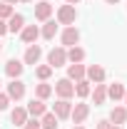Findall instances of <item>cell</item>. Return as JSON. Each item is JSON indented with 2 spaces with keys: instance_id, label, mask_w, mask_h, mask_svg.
Returning <instances> with one entry per match:
<instances>
[{
  "instance_id": "9c48e42d",
  "label": "cell",
  "mask_w": 127,
  "mask_h": 129,
  "mask_svg": "<svg viewBox=\"0 0 127 129\" xmlns=\"http://www.w3.org/2000/svg\"><path fill=\"white\" fill-rule=\"evenodd\" d=\"M50 15H52V5H50L48 0H40V3L35 5V17H37L40 22H45V20H50Z\"/></svg>"
},
{
  "instance_id": "277c9868",
  "label": "cell",
  "mask_w": 127,
  "mask_h": 129,
  "mask_svg": "<svg viewBox=\"0 0 127 129\" xmlns=\"http://www.w3.org/2000/svg\"><path fill=\"white\" fill-rule=\"evenodd\" d=\"M60 40H62V45L65 47H75L80 42V30L75 27V25H67L62 30V35H60Z\"/></svg>"
},
{
  "instance_id": "44dd1931",
  "label": "cell",
  "mask_w": 127,
  "mask_h": 129,
  "mask_svg": "<svg viewBox=\"0 0 127 129\" xmlns=\"http://www.w3.org/2000/svg\"><path fill=\"white\" fill-rule=\"evenodd\" d=\"M82 60H85V50H82V47H77V45H75V47L67 50V62L77 64V62H82Z\"/></svg>"
},
{
  "instance_id": "3957f363",
  "label": "cell",
  "mask_w": 127,
  "mask_h": 129,
  "mask_svg": "<svg viewBox=\"0 0 127 129\" xmlns=\"http://www.w3.org/2000/svg\"><path fill=\"white\" fill-rule=\"evenodd\" d=\"M67 62V50L65 47H52L48 55V64L55 70V67H62V64Z\"/></svg>"
},
{
  "instance_id": "836d02e7",
  "label": "cell",
  "mask_w": 127,
  "mask_h": 129,
  "mask_svg": "<svg viewBox=\"0 0 127 129\" xmlns=\"http://www.w3.org/2000/svg\"><path fill=\"white\" fill-rule=\"evenodd\" d=\"M72 129H85V127H82V124H75V127H72Z\"/></svg>"
},
{
  "instance_id": "30bf717a",
  "label": "cell",
  "mask_w": 127,
  "mask_h": 129,
  "mask_svg": "<svg viewBox=\"0 0 127 129\" xmlns=\"http://www.w3.org/2000/svg\"><path fill=\"white\" fill-rule=\"evenodd\" d=\"M70 112H72V104H70V99H57L55 102V117L57 119H67L70 117Z\"/></svg>"
},
{
  "instance_id": "4dcf8cb0",
  "label": "cell",
  "mask_w": 127,
  "mask_h": 129,
  "mask_svg": "<svg viewBox=\"0 0 127 129\" xmlns=\"http://www.w3.org/2000/svg\"><path fill=\"white\" fill-rule=\"evenodd\" d=\"M0 3H8V5H15V3H20V0H0Z\"/></svg>"
},
{
  "instance_id": "7a4b0ae2",
  "label": "cell",
  "mask_w": 127,
  "mask_h": 129,
  "mask_svg": "<svg viewBox=\"0 0 127 129\" xmlns=\"http://www.w3.org/2000/svg\"><path fill=\"white\" fill-rule=\"evenodd\" d=\"M55 92H57L60 99H70V97H75V84H72V80H67V77L57 80V82H55Z\"/></svg>"
},
{
  "instance_id": "2e32d148",
  "label": "cell",
  "mask_w": 127,
  "mask_h": 129,
  "mask_svg": "<svg viewBox=\"0 0 127 129\" xmlns=\"http://www.w3.org/2000/svg\"><path fill=\"white\" fill-rule=\"evenodd\" d=\"M25 27V17L20 15V13H13V15L8 17V32H20Z\"/></svg>"
},
{
  "instance_id": "9a60e30c",
  "label": "cell",
  "mask_w": 127,
  "mask_h": 129,
  "mask_svg": "<svg viewBox=\"0 0 127 129\" xmlns=\"http://www.w3.org/2000/svg\"><path fill=\"white\" fill-rule=\"evenodd\" d=\"M92 94V102H95V107H100V104H105V99H107V84H95V89L90 92Z\"/></svg>"
},
{
  "instance_id": "7c38bea8",
  "label": "cell",
  "mask_w": 127,
  "mask_h": 129,
  "mask_svg": "<svg viewBox=\"0 0 127 129\" xmlns=\"http://www.w3.org/2000/svg\"><path fill=\"white\" fill-rule=\"evenodd\" d=\"M85 72H87V67H85L82 62H77V64H67V80L80 82V80H85Z\"/></svg>"
},
{
  "instance_id": "f546056e",
  "label": "cell",
  "mask_w": 127,
  "mask_h": 129,
  "mask_svg": "<svg viewBox=\"0 0 127 129\" xmlns=\"http://www.w3.org/2000/svg\"><path fill=\"white\" fill-rule=\"evenodd\" d=\"M5 32H8V22H5V20H0V35H5Z\"/></svg>"
},
{
  "instance_id": "8fae6325",
  "label": "cell",
  "mask_w": 127,
  "mask_h": 129,
  "mask_svg": "<svg viewBox=\"0 0 127 129\" xmlns=\"http://www.w3.org/2000/svg\"><path fill=\"white\" fill-rule=\"evenodd\" d=\"M40 57H43V50H40V45H30V47L25 50V57H23V62H25V64H37V62H40Z\"/></svg>"
},
{
  "instance_id": "5b68a950",
  "label": "cell",
  "mask_w": 127,
  "mask_h": 129,
  "mask_svg": "<svg viewBox=\"0 0 127 129\" xmlns=\"http://www.w3.org/2000/svg\"><path fill=\"white\" fill-rule=\"evenodd\" d=\"M87 117H90V104H85V102L75 104V107H72V112H70V119H72L75 124H82Z\"/></svg>"
},
{
  "instance_id": "d4e9b609",
  "label": "cell",
  "mask_w": 127,
  "mask_h": 129,
  "mask_svg": "<svg viewBox=\"0 0 127 129\" xmlns=\"http://www.w3.org/2000/svg\"><path fill=\"white\" fill-rule=\"evenodd\" d=\"M35 75H37L40 82H45V80H50V75H52V67H50V64H40V67H35Z\"/></svg>"
},
{
  "instance_id": "7402d4cb",
  "label": "cell",
  "mask_w": 127,
  "mask_h": 129,
  "mask_svg": "<svg viewBox=\"0 0 127 129\" xmlns=\"http://www.w3.org/2000/svg\"><path fill=\"white\" fill-rule=\"evenodd\" d=\"M92 92V87H90V82L87 80H80V82H75V94L80 97V99H85V97Z\"/></svg>"
},
{
  "instance_id": "603a6c76",
  "label": "cell",
  "mask_w": 127,
  "mask_h": 129,
  "mask_svg": "<svg viewBox=\"0 0 127 129\" xmlns=\"http://www.w3.org/2000/svg\"><path fill=\"white\" fill-rule=\"evenodd\" d=\"M40 127L43 129H57V117H55L52 112H45L43 119H40Z\"/></svg>"
},
{
  "instance_id": "5bb4252c",
  "label": "cell",
  "mask_w": 127,
  "mask_h": 129,
  "mask_svg": "<svg viewBox=\"0 0 127 129\" xmlns=\"http://www.w3.org/2000/svg\"><path fill=\"white\" fill-rule=\"evenodd\" d=\"M25 109H28V114H32L35 119H37V117H43V114L48 112V107H45V102H43V99H30V104H28Z\"/></svg>"
},
{
  "instance_id": "d590c367",
  "label": "cell",
  "mask_w": 127,
  "mask_h": 129,
  "mask_svg": "<svg viewBox=\"0 0 127 129\" xmlns=\"http://www.w3.org/2000/svg\"><path fill=\"white\" fill-rule=\"evenodd\" d=\"M20 3H32V0H20Z\"/></svg>"
},
{
  "instance_id": "4fadbf2b",
  "label": "cell",
  "mask_w": 127,
  "mask_h": 129,
  "mask_svg": "<svg viewBox=\"0 0 127 129\" xmlns=\"http://www.w3.org/2000/svg\"><path fill=\"white\" fill-rule=\"evenodd\" d=\"M85 75H87V82H95V84H100V82H105V70H102L100 64H90Z\"/></svg>"
},
{
  "instance_id": "ffe728a7",
  "label": "cell",
  "mask_w": 127,
  "mask_h": 129,
  "mask_svg": "<svg viewBox=\"0 0 127 129\" xmlns=\"http://www.w3.org/2000/svg\"><path fill=\"white\" fill-rule=\"evenodd\" d=\"M125 92H127V89L120 84V82L107 84V97H110V99H115V102H117V99H122V97H125Z\"/></svg>"
},
{
  "instance_id": "83f0119b",
  "label": "cell",
  "mask_w": 127,
  "mask_h": 129,
  "mask_svg": "<svg viewBox=\"0 0 127 129\" xmlns=\"http://www.w3.org/2000/svg\"><path fill=\"white\" fill-rule=\"evenodd\" d=\"M8 104H10V97L5 94V92H0V112H5V109H8Z\"/></svg>"
},
{
  "instance_id": "e575fe53",
  "label": "cell",
  "mask_w": 127,
  "mask_h": 129,
  "mask_svg": "<svg viewBox=\"0 0 127 129\" xmlns=\"http://www.w3.org/2000/svg\"><path fill=\"white\" fill-rule=\"evenodd\" d=\"M122 99H125V104H127V92H125V97H122Z\"/></svg>"
},
{
  "instance_id": "484cf974",
  "label": "cell",
  "mask_w": 127,
  "mask_h": 129,
  "mask_svg": "<svg viewBox=\"0 0 127 129\" xmlns=\"http://www.w3.org/2000/svg\"><path fill=\"white\" fill-rule=\"evenodd\" d=\"M13 13H15V10H13V5H8V3H0V20H8Z\"/></svg>"
},
{
  "instance_id": "6da1fadb",
  "label": "cell",
  "mask_w": 127,
  "mask_h": 129,
  "mask_svg": "<svg viewBox=\"0 0 127 129\" xmlns=\"http://www.w3.org/2000/svg\"><path fill=\"white\" fill-rule=\"evenodd\" d=\"M75 20H77L75 5H60L57 8V22L60 25H75Z\"/></svg>"
},
{
  "instance_id": "f1b7e54d",
  "label": "cell",
  "mask_w": 127,
  "mask_h": 129,
  "mask_svg": "<svg viewBox=\"0 0 127 129\" xmlns=\"http://www.w3.org/2000/svg\"><path fill=\"white\" fill-rule=\"evenodd\" d=\"M23 129H43V127H40V122H37V119H28V122L23 124Z\"/></svg>"
},
{
  "instance_id": "1f68e13d",
  "label": "cell",
  "mask_w": 127,
  "mask_h": 129,
  "mask_svg": "<svg viewBox=\"0 0 127 129\" xmlns=\"http://www.w3.org/2000/svg\"><path fill=\"white\" fill-rule=\"evenodd\" d=\"M65 3H67V5H77L80 0H65Z\"/></svg>"
},
{
  "instance_id": "d6a6232c",
  "label": "cell",
  "mask_w": 127,
  "mask_h": 129,
  "mask_svg": "<svg viewBox=\"0 0 127 129\" xmlns=\"http://www.w3.org/2000/svg\"><path fill=\"white\" fill-rule=\"evenodd\" d=\"M105 3H107V5H117L120 0H105Z\"/></svg>"
},
{
  "instance_id": "8d00e7d4",
  "label": "cell",
  "mask_w": 127,
  "mask_h": 129,
  "mask_svg": "<svg viewBox=\"0 0 127 129\" xmlns=\"http://www.w3.org/2000/svg\"><path fill=\"white\" fill-rule=\"evenodd\" d=\"M0 52H3V42H0Z\"/></svg>"
},
{
  "instance_id": "4316f807",
  "label": "cell",
  "mask_w": 127,
  "mask_h": 129,
  "mask_svg": "<svg viewBox=\"0 0 127 129\" xmlns=\"http://www.w3.org/2000/svg\"><path fill=\"white\" fill-rule=\"evenodd\" d=\"M97 129H120V127H115L110 119H100V122H97Z\"/></svg>"
},
{
  "instance_id": "ba28073f",
  "label": "cell",
  "mask_w": 127,
  "mask_h": 129,
  "mask_svg": "<svg viewBox=\"0 0 127 129\" xmlns=\"http://www.w3.org/2000/svg\"><path fill=\"white\" fill-rule=\"evenodd\" d=\"M37 37H40V27H37V25H25V27L20 30V40L28 42V45H32Z\"/></svg>"
},
{
  "instance_id": "e0dca14e",
  "label": "cell",
  "mask_w": 127,
  "mask_h": 129,
  "mask_svg": "<svg viewBox=\"0 0 127 129\" xmlns=\"http://www.w3.org/2000/svg\"><path fill=\"white\" fill-rule=\"evenodd\" d=\"M10 122H13L15 127H23V124L28 122V109H25V107H15V109L10 112Z\"/></svg>"
},
{
  "instance_id": "8992f818",
  "label": "cell",
  "mask_w": 127,
  "mask_h": 129,
  "mask_svg": "<svg viewBox=\"0 0 127 129\" xmlns=\"http://www.w3.org/2000/svg\"><path fill=\"white\" fill-rule=\"evenodd\" d=\"M5 94L10 97V99H23V97H25V82L23 80H13L10 82V84H8V92H5Z\"/></svg>"
},
{
  "instance_id": "52a82bcc",
  "label": "cell",
  "mask_w": 127,
  "mask_h": 129,
  "mask_svg": "<svg viewBox=\"0 0 127 129\" xmlns=\"http://www.w3.org/2000/svg\"><path fill=\"white\" fill-rule=\"evenodd\" d=\"M23 70H25V64L20 62V60H15V57L5 62V72H8V77H10V80H20Z\"/></svg>"
},
{
  "instance_id": "cb8c5ba5",
  "label": "cell",
  "mask_w": 127,
  "mask_h": 129,
  "mask_svg": "<svg viewBox=\"0 0 127 129\" xmlns=\"http://www.w3.org/2000/svg\"><path fill=\"white\" fill-rule=\"evenodd\" d=\"M35 94H37V99H43V102H45V99L52 94V87H50L48 82H40V84L35 87Z\"/></svg>"
},
{
  "instance_id": "ac0fdd59",
  "label": "cell",
  "mask_w": 127,
  "mask_h": 129,
  "mask_svg": "<svg viewBox=\"0 0 127 129\" xmlns=\"http://www.w3.org/2000/svg\"><path fill=\"white\" fill-rule=\"evenodd\" d=\"M110 122L115 124V127H122V124L127 122V109L125 107H115V109L110 112Z\"/></svg>"
},
{
  "instance_id": "d6986e66",
  "label": "cell",
  "mask_w": 127,
  "mask_h": 129,
  "mask_svg": "<svg viewBox=\"0 0 127 129\" xmlns=\"http://www.w3.org/2000/svg\"><path fill=\"white\" fill-rule=\"evenodd\" d=\"M57 25H60V22H55V20H45V25H43L40 35H43L45 40H52V37L57 35Z\"/></svg>"
}]
</instances>
